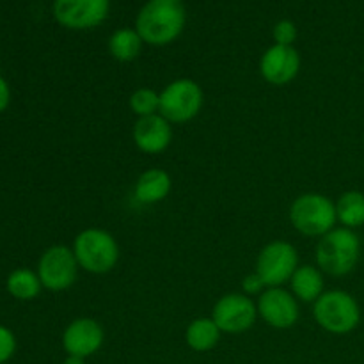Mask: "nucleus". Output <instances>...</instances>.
<instances>
[{
    "label": "nucleus",
    "instance_id": "f257e3e1",
    "mask_svg": "<svg viewBox=\"0 0 364 364\" xmlns=\"http://www.w3.org/2000/svg\"><path fill=\"white\" fill-rule=\"evenodd\" d=\"M185 21L183 0H148L139 11L135 31L148 45L166 46L180 38Z\"/></svg>",
    "mask_w": 364,
    "mask_h": 364
},
{
    "label": "nucleus",
    "instance_id": "f03ea898",
    "mask_svg": "<svg viewBox=\"0 0 364 364\" xmlns=\"http://www.w3.org/2000/svg\"><path fill=\"white\" fill-rule=\"evenodd\" d=\"M361 256V242L348 228H334L316 245V263L329 276H347L355 269Z\"/></svg>",
    "mask_w": 364,
    "mask_h": 364
},
{
    "label": "nucleus",
    "instance_id": "7ed1b4c3",
    "mask_svg": "<svg viewBox=\"0 0 364 364\" xmlns=\"http://www.w3.org/2000/svg\"><path fill=\"white\" fill-rule=\"evenodd\" d=\"M73 252L80 269L89 274L110 272L119 262V245L105 230L87 228L80 231L73 242Z\"/></svg>",
    "mask_w": 364,
    "mask_h": 364
},
{
    "label": "nucleus",
    "instance_id": "20e7f679",
    "mask_svg": "<svg viewBox=\"0 0 364 364\" xmlns=\"http://www.w3.org/2000/svg\"><path fill=\"white\" fill-rule=\"evenodd\" d=\"M336 203L322 194H302L291 203L290 223L306 237H323L336 224Z\"/></svg>",
    "mask_w": 364,
    "mask_h": 364
},
{
    "label": "nucleus",
    "instance_id": "39448f33",
    "mask_svg": "<svg viewBox=\"0 0 364 364\" xmlns=\"http://www.w3.org/2000/svg\"><path fill=\"white\" fill-rule=\"evenodd\" d=\"M316 323L331 334H348L361 322L358 301L348 291H323L313 308Z\"/></svg>",
    "mask_w": 364,
    "mask_h": 364
},
{
    "label": "nucleus",
    "instance_id": "423d86ee",
    "mask_svg": "<svg viewBox=\"0 0 364 364\" xmlns=\"http://www.w3.org/2000/svg\"><path fill=\"white\" fill-rule=\"evenodd\" d=\"M203 89L191 78H178L160 92V116L169 123H188L203 107Z\"/></svg>",
    "mask_w": 364,
    "mask_h": 364
},
{
    "label": "nucleus",
    "instance_id": "0eeeda50",
    "mask_svg": "<svg viewBox=\"0 0 364 364\" xmlns=\"http://www.w3.org/2000/svg\"><path fill=\"white\" fill-rule=\"evenodd\" d=\"M299 269L297 249L283 240L267 244L256 259V274L263 279L267 288H279L291 279Z\"/></svg>",
    "mask_w": 364,
    "mask_h": 364
},
{
    "label": "nucleus",
    "instance_id": "6e6552de",
    "mask_svg": "<svg viewBox=\"0 0 364 364\" xmlns=\"http://www.w3.org/2000/svg\"><path fill=\"white\" fill-rule=\"evenodd\" d=\"M77 258L73 249L66 245H53L43 252L38 265L39 281L45 288L52 291H63L73 287L78 276Z\"/></svg>",
    "mask_w": 364,
    "mask_h": 364
},
{
    "label": "nucleus",
    "instance_id": "1a4fd4ad",
    "mask_svg": "<svg viewBox=\"0 0 364 364\" xmlns=\"http://www.w3.org/2000/svg\"><path fill=\"white\" fill-rule=\"evenodd\" d=\"M258 316V306L244 294H228L213 306L212 318L223 333L240 334L251 329Z\"/></svg>",
    "mask_w": 364,
    "mask_h": 364
},
{
    "label": "nucleus",
    "instance_id": "9d476101",
    "mask_svg": "<svg viewBox=\"0 0 364 364\" xmlns=\"http://www.w3.org/2000/svg\"><path fill=\"white\" fill-rule=\"evenodd\" d=\"M109 0H53L57 23L71 31L95 28L109 16Z\"/></svg>",
    "mask_w": 364,
    "mask_h": 364
},
{
    "label": "nucleus",
    "instance_id": "9b49d317",
    "mask_svg": "<svg viewBox=\"0 0 364 364\" xmlns=\"http://www.w3.org/2000/svg\"><path fill=\"white\" fill-rule=\"evenodd\" d=\"M258 315L274 329H290L299 320V304L294 294L283 288H267L258 299Z\"/></svg>",
    "mask_w": 364,
    "mask_h": 364
},
{
    "label": "nucleus",
    "instance_id": "f8f14e48",
    "mask_svg": "<svg viewBox=\"0 0 364 364\" xmlns=\"http://www.w3.org/2000/svg\"><path fill=\"white\" fill-rule=\"evenodd\" d=\"M105 333L92 318H77L64 329L63 347L68 355L87 359L102 348Z\"/></svg>",
    "mask_w": 364,
    "mask_h": 364
},
{
    "label": "nucleus",
    "instance_id": "ddd939ff",
    "mask_svg": "<svg viewBox=\"0 0 364 364\" xmlns=\"http://www.w3.org/2000/svg\"><path fill=\"white\" fill-rule=\"evenodd\" d=\"M301 70V55L294 46L274 45L259 60L262 77L272 85H287L297 77Z\"/></svg>",
    "mask_w": 364,
    "mask_h": 364
},
{
    "label": "nucleus",
    "instance_id": "4468645a",
    "mask_svg": "<svg viewBox=\"0 0 364 364\" xmlns=\"http://www.w3.org/2000/svg\"><path fill=\"white\" fill-rule=\"evenodd\" d=\"M173 141L171 123L160 114L139 117L134 127V142L142 153L156 155L169 148Z\"/></svg>",
    "mask_w": 364,
    "mask_h": 364
},
{
    "label": "nucleus",
    "instance_id": "2eb2a0df",
    "mask_svg": "<svg viewBox=\"0 0 364 364\" xmlns=\"http://www.w3.org/2000/svg\"><path fill=\"white\" fill-rule=\"evenodd\" d=\"M173 181L164 169H148L139 176L135 183V198L144 205H155L169 196Z\"/></svg>",
    "mask_w": 364,
    "mask_h": 364
},
{
    "label": "nucleus",
    "instance_id": "dca6fc26",
    "mask_svg": "<svg viewBox=\"0 0 364 364\" xmlns=\"http://www.w3.org/2000/svg\"><path fill=\"white\" fill-rule=\"evenodd\" d=\"M291 294L302 302H316L323 294V274L322 270L311 265L299 267L290 279Z\"/></svg>",
    "mask_w": 364,
    "mask_h": 364
},
{
    "label": "nucleus",
    "instance_id": "f3484780",
    "mask_svg": "<svg viewBox=\"0 0 364 364\" xmlns=\"http://www.w3.org/2000/svg\"><path fill=\"white\" fill-rule=\"evenodd\" d=\"M223 331L217 327L213 318H196L185 331V341L194 352H210L217 347Z\"/></svg>",
    "mask_w": 364,
    "mask_h": 364
},
{
    "label": "nucleus",
    "instance_id": "a211bd4d",
    "mask_svg": "<svg viewBox=\"0 0 364 364\" xmlns=\"http://www.w3.org/2000/svg\"><path fill=\"white\" fill-rule=\"evenodd\" d=\"M142 43L135 28H117L109 39V52L119 63H132L141 53Z\"/></svg>",
    "mask_w": 364,
    "mask_h": 364
},
{
    "label": "nucleus",
    "instance_id": "6ab92c4d",
    "mask_svg": "<svg viewBox=\"0 0 364 364\" xmlns=\"http://www.w3.org/2000/svg\"><path fill=\"white\" fill-rule=\"evenodd\" d=\"M336 217L345 228L364 226V194L359 191H348L336 201Z\"/></svg>",
    "mask_w": 364,
    "mask_h": 364
},
{
    "label": "nucleus",
    "instance_id": "aec40b11",
    "mask_svg": "<svg viewBox=\"0 0 364 364\" xmlns=\"http://www.w3.org/2000/svg\"><path fill=\"white\" fill-rule=\"evenodd\" d=\"M41 287L43 284L38 274L28 269H18L7 277V291L20 301H31V299L38 297Z\"/></svg>",
    "mask_w": 364,
    "mask_h": 364
},
{
    "label": "nucleus",
    "instance_id": "412c9836",
    "mask_svg": "<svg viewBox=\"0 0 364 364\" xmlns=\"http://www.w3.org/2000/svg\"><path fill=\"white\" fill-rule=\"evenodd\" d=\"M130 109L139 117L153 116L160 109V92L149 87L137 89L130 96Z\"/></svg>",
    "mask_w": 364,
    "mask_h": 364
},
{
    "label": "nucleus",
    "instance_id": "4be33fe9",
    "mask_svg": "<svg viewBox=\"0 0 364 364\" xmlns=\"http://www.w3.org/2000/svg\"><path fill=\"white\" fill-rule=\"evenodd\" d=\"M274 41L276 45H284V46H291L294 41L297 39V27H295L294 21L290 20H281L274 25Z\"/></svg>",
    "mask_w": 364,
    "mask_h": 364
},
{
    "label": "nucleus",
    "instance_id": "5701e85b",
    "mask_svg": "<svg viewBox=\"0 0 364 364\" xmlns=\"http://www.w3.org/2000/svg\"><path fill=\"white\" fill-rule=\"evenodd\" d=\"M16 350V340L14 334L6 327H0V364L11 359V355Z\"/></svg>",
    "mask_w": 364,
    "mask_h": 364
},
{
    "label": "nucleus",
    "instance_id": "b1692460",
    "mask_svg": "<svg viewBox=\"0 0 364 364\" xmlns=\"http://www.w3.org/2000/svg\"><path fill=\"white\" fill-rule=\"evenodd\" d=\"M263 288H265V283H263L262 277L258 274H249V276L244 277L242 281V290H244V295H262L263 294Z\"/></svg>",
    "mask_w": 364,
    "mask_h": 364
},
{
    "label": "nucleus",
    "instance_id": "393cba45",
    "mask_svg": "<svg viewBox=\"0 0 364 364\" xmlns=\"http://www.w3.org/2000/svg\"><path fill=\"white\" fill-rule=\"evenodd\" d=\"M9 98H11L9 85H7V82L0 77V112L6 110V107L9 105Z\"/></svg>",
    "mask_w": 364,
    "mask_h": 364
},
{
    "label": "nucleus",
    "instance_id": "a878e982",
    "mask_svg": "<svg viewBox=\"0 0 364 364\" xmlns=\"http://www.w3.org/2000/svg\"><path fill=\"white\" fill-rule=\"evenodd\" d=\"M63 364H85V359L77 358V355H68L63 361Z\"/></svg>",
    "mask_w": 364,
    "mask_h": 364
}]
</instances>
